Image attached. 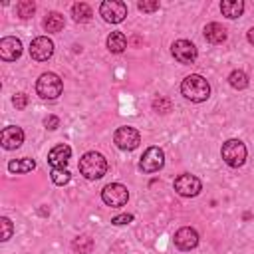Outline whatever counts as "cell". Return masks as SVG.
Returning a JSON list of instances; mask_svg holds the SVG:
<instances>
[{"instance_id": "obj_1", "label": "cell", "mask_w": 254, "mask_h": 254, "mask_svg": "<svg viewBox=\"0 0 254 254\" xmlns=\"http://www.w3.org/2000/svg\"><path fill=\"white\" fill-rule=\"evenodd\" d=\"M181 93H183L187 99H190V101H194V103H200V101H206V99H208V95H210V85H208V81H206L202 75L190 73V75H187V77L183 79V83H181Z\"/></svg>"}, {"instance_id": "obj_2", "label": "cell", "mask_w": 254, "mask_h": 254, "mask_svg": "<svg viewBox=\"0 0 254 254\" xmlns=\"http://www.w3.org/2000/svg\"><path fill=\"white\" fill-rule=\"evenodd\" d=\"M105 171H107V161L101 153L89 151L79 159V173L89 181L101 179L105 175Z\"/></svg>"}, {"instance_id": "obj_3", "label": "cell", "mask_w": 254, "mask_h": 254, "mask_svg": "<svg viewBox=\"0 0 254 254\" xmlns=\"http://www.w3.org/2000/svg\"><path fill=\"white\" fill-rule=\"evenodd\" d=\"M62 89H64V83H62L60 75L52 73V71L42 73L36 81V91L42 99H56L62 95Z\"/></svg>"}, {"instance_id": "obj_4", "label": "cell", "mask_w": 254, "mask_h": 254, "mask_svg": "<svg viewBox=\"0 0 254 254\" xmlns=\"http://www.w3.org/2000/svg\"><path fill=\"white\" fill-rule=\"evenodd\" d=\"M220 155H222V159H224L226 165H230V167H242L244 161H246V145L240 139H228L222 145Z\"/></svg>"}, {"instance_id": "obj_5", "label": "cell", "mask_w": 254, "mask_h": 254, "mask_svg": "<svg viewBox=\"0 0 254 254\" xmlns=\"http://www.w3.org/2000/svg\"><path fill=\"white\" fill-rule=\"evenodd\" d=\"M101 200H103L107 206H113V208L123 206V204L129 200V190H127V187L121 185V183H111V185H107V187L101 190Z\"/></svg>"}, {"instance_id": "obj_6", "label": "cell", "mask_w": 254, "mask_h": 254, "mask_svg": "<svg viewBox=\"0 0 254 254\" xmlns=\"http://www.w3.org/2000/svg\"><path fill=\"white\" fill-rule=\"evenodd\" d=\"M99 14L103 16L105 22L119 24V22H123L125 16H127V6H125V2H121V0H105V2H101V6H99Z\"/></svg>"}, {"instance_id": "obj_7", "label": "cell", "mask_w": 254, "mask_h": 254, "mask_svg": "<svg viewBox=\"0 0 254 254\" xmlns=\"http://www.w3.org/2000/svg\"><path fill=\"white\" fill-rule=\"evenodd\" d=\"M113 141H115V145H117L119 149H123V151H133V149L139 147L141 135H139V131H137L135 127H119V129L115 131V135H113Z\"/></svg>"}, {"instance_id": "obj_8", "label": "cell", "mask_w": 254, "mask_h": 254, "mask_svg": "<svg viewBox=\"0 0 254 254\" xmlns=\"http://www.w3.org/2000/svg\"><path fill=\"white\" fill-rule=\"evenodd\" d=\"M163 165H165V153L159 147H149L139 161V169L143 173H157L159 169H163Z\"/></svg>"}, {"instance_id": "obj_9", "label": "cell", "mask_w": 254, "mask_h": 254, "mask_svg": "<svg viewBox=\"0 0 254 254\" xmlns=\"http://www.w3.org/2000/svg\"><path fill=\"white\" fill-rule=\"evenodd\" d=\"M202 185L200 181L194 177V175H189V173H183L175 179V190L181 194V196H196L200 192Z\"/></svg>"}, {"instance_id": "obj_10", "label": "cell", "mask_w": 254, "mask_h": 254, "mask_svg": "<svg viewBox=\"0 0 254 254\" xmlns=\"http://www.w3.org/2000/svg\"><path fill=\"white\" fill-rule=\"evenodd\" d=\"M52 54H54V42L50 38L38 36V38L32 40V44H30V56H32V60L46 62V60L52 58Z\"/></svg>"}, {"instance_id": "obj_11", "label": "cell", "mask_w": 254, "mask_h": 254, "mask_svg": "<svg viewBox=\"0 0 254 254\" xmlns=\"http://www.w3.org/2000/svg\"><path fill=\"white\" fill-rule=\"evenodd\" d=\"M171 52H173L175 60L181 62V64H192L196 60V56H198L196 46L192 42H189V40H177L171 46Z\"/></svg>"}, {"instance_id": "obj_12", "label": "cell", "mask_w": 254, "mask_h": 254, "mask_svg": "<svg viewBox=\"0 0 254 254\" xmlns=\"http://www.w3.org/2000/svg\"><path fill=\"white\" fill-rule=\"evenodd\" d=\"M22 56V42L14 36H6L0 40V58L4 62H14Z\"/></svg>"}, {"instance_id": "obj_13", "label": "cell", "mask_w": 254, "mask_h": 254, "mask_svg": "<svg viewBox=\"0 0 254 254\" xmlns=\"http://www.w3.org/2000/svg\"><path fill=\"white\" fill-rule=\"evenodd\" d=\"M198 244V232L190 226H183L175 232V246L181 250H192Z\"/></svg>"}, {"instance_id": "obj_14", "label": "cell", "mask_w": 254, "mask_h": 254, "mask_svg": "<svg viewBox=\"0 0 254 254\" xmlns=\"http://www.w3.org/2000/svg\"><path fill=\"white\" fill-rule=\"evenodd\" d=\"M69 157H71V149H69V145L62 143V145H56V147L48 153V163H50L52 169H65Z\"/></svg>"}, {"instance_id": "obj_15", "label": "cell", "mask_w": 254, "mask_h": 254, "mask_svg": "<svg viewBox=\"0 0 254 254\" xmlns=\"http://www.w3.org/2000/svg\"><path fill=\"white\" fill-rule=\"evenodd\" d=\"M0 141H2V147L8 149V151L18 149V147L24 143V131H22L20 127H16V125H10V127H6V129L2 131Z\"/></svg>"}, {"instance_id": "obj_16", "label": "cell", "mask_w": 254, "mask_h": 254, "mask_svg": "<svg viewBox=\"0 0 254 254\" xmlns=\"http://www.w3.org/2000/svg\"><path fill=\"white\" fill-rule=\"evenodd\" d=\"M204 38L210 44H222L226 40V30L218 22H210L204 26Z\"/></svg>"}, {"instance_id": "obj_17", "label": "cell", "mask_w": 254, "mask_h": 254, "mask_svg": "<svg viewBox=\"0 0 254 254\" xmlns=\"http://www.w3.org/2000/svg\"><path fill=\"white\" fill-rule=\"evenodd\" d=\"M220 10H222V14L226 16V18H238L242 12H244V2L242 0H224L222 4H220Z\"/></svg>"}, {"instance_id": "obj_18", "label": "cell", "mask_w": 254, "mask_h": 254, "mask_svg": "<svg viewBox=\"0 0 254 254\" xmlns=\"http://www.w3.org/2000/svg\"><path fill=\"white\" fill-rule=\"evenodd\" d=\"M107 48H109V52H113V54H121V52L127 48V38H125V34H123V32H111V34L107 36Z\"/></svg>"}, {"instance_id": "obj_19", "label": "cell", "mask_w": 254, "mask_h": 254, "mask_svg": "<svg viewBox=\"0 0 254 254\" xmlns=\"http://www.w3.org/2000/svg\"><path fill=\"white\" fill-rule=\"evenodd\" d=\"M36 169V161L30 157H22V159H14L8 163V171L10 173H30Z\"/></svg>"}, {"instance_id": "obj_20", "label": "cell", "mask_w": 254, "mask_h": 254, "mask_svg": "<svg viewBox=\"0 0 254 254\" xmlns=\"http://www.w3.org/2000/svg\"><path fill=\"white\" fill-rule=\"evenodd\" d=\"M71 16H73L75 22H89L93 12H91V8L85 2H77V4L71 6Z\"/></svg>"}, {"instance_id": "obj_21", "label": "cell", "mask_w": 254, "mask_h": 254, "mask_svg": "<svg viewBox=\"0 0 254 254\" xmlns=\"http://www.w3.org/2000/svg\"><path fill=\"white\" fill-rule=\"evenodd\" d=\"M64 28V16L60 12H50L44 20V30L46 32H60Z\"/></svg>"}, {"instance_id": "obj_22", "label": "cell", "mask_w": 254, "mask_h": 254, "mask_svg": "<svg viewBox=\"0 0 254 254\" xmlns=\"http://www.w3.org/2000/svg\"><path fill=\"white\" fill-rule=\"evenodd\" d=\"M228 83H230L234 89H244V87H248V75H246L242 69H234V71H230V75H228Z\"/></svg>"}, {"instance_id": "obj_23", "label": "cell", "mask_w": 254, "mask_h": 254, "mask_svg": "<svg viewBox=\"0 0 254 254\" xmlns=\"http://www.w3.org/2000/svg\"><path fill=\"white\" fill-rule=\"evenodd\" d=\"M71 248L75 252H79V254H89L91 248H93V240L89 236H77V238H73Z\"/></svg>"}, {"instance_id": "obj_24", "label": "cell", "mask_w": 254, "mask_h": 254, "mask_svg": "<svg viewBox=\"0 0 254 254\" xmlns=\"http://www.w3.org/2000/svg\"><path fill=\"white\" fill-rule=\"evenodd\" d=\"M34 12H36V4H34L32 0H22V2H18V4H16V14H18L22 20L32 18V16H34Z\"/></svg>"}, {"instance_id": "obj_25", "label": "cell", "mask_w": 254, "mask_h": 254, "mask_svg": "<svg viewBox=\"0 0 254 254\" xmlns=\"http://www.w3.org/2000/svg\"><path fill=\"white\" fill-rule=\"evenodd\" d=\"M50 177H52V181H54L56 185H60V187L67 185V183H69V179H71V175H69V171H67V169H52Z\"/></svg>"}, {"instance_id": "obj_26", "label": "cell", "mask_w": 254, "mask_h": 254, "mask_svg": "<svg viewBox=\"0 0 254 254\" xmlns=\"http://www.w3.org/2000/svg\"><path fill=\"white\" fill-rule=\"evenodd\" d=\"M0 226H2V236H0V240H2V242L10 240V236H12V230H14V226H12L10 218L2 216V218H0Z\"/></svg>"}, {"instance_id": "obj_27", "label": "cell", "mask_w": 254, "mask_h": 254, "mask_svg": "<svg viewBox=\"0 0 254 254\" xmlns=\"http://www.w3.org/2000/svg\"><path fill=\"white\" fill-rule=\"evenodd\" d=\"M153 109H155L157 113H167V111H171V101H169L167 97H157V99L153 101Z\"/></svg>"}, {"instance_id": "obj_28", "label": "cell", "mask_w": 254, "mask_h": 254, "mask_svg": "<svg viewBox=\"0 0 254 254\" xmlns=\"http://www.w3.org/2000/svg\"><path fill=\"white\" fill-rule=\"evenodd\" d=\"M137 8H139L141 12H155V10H159V2H157V0H153V2L141 0V2H137Z\"/></svg>"}, {"instance_id": "obj_29", "label": "cell", "mask_w": 254, "mask_h": 254, "mask_svg": "<svg viewBox=\"0 0 254 254\" xmlns=\"http://www.w3.org/2000/svg\"><path fill=\"white\" fill-rule=\"evenodd\" d=\"M133 220V214H117V216H113L111 218V224H115V226H123V224H129Z\"/></svg>"}, {"instance_id": "obj_30", "label": "cell", "mask_w": 254, "mask_h": 254, "mask_svg": "<svg viewBox=\"0 0 254 254\" xmlns=\"http://www.w3.org/2000/svg\"><path fill=\"white\" fill-rule=\"evenodd\" d=\"M12 103H14L16 109H24V107L28 105V95H26V93H18V95H14Z\"/></svg>"}, {"instance_id": "obj_31", "label": "cell", "mask_w": 254, "mask_h": 254, "mask_svg": "<svg viewBox=\"0 0 254 254\" xmlns=\"http://www.w3.org/2000/svg\"><path fill=\"white\" fill-rule=\"evenodd\" d=\"M44 125H46L48 129H52V131H54V129H58V127H60V119H58L56 115H48V117L44 119Z\"/></svg>"}, {"instance_id": "obj_32", "label": "cell", "mask_w": 254, "mask_h": 254, "mask_svg": "<svg viewBox=\"0 0 254 254\" xmlns=\"http://www.w3.org/2000/svg\"><path fill=\"white\" fill-rule=\"evenodd\" d=\"M248 42L254 46V28H250V30H248Z\"/></svg>"}]
</instances>
